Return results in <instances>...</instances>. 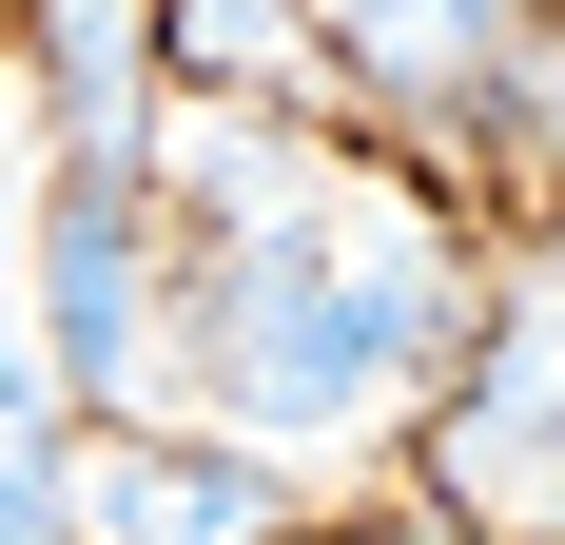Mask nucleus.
Returning a JSON list of instances; mask_svg holds the SVG:
<instances>
[{"label":"nucleus","instance_id":"7","mask_svg":"<svg viewBox=\"0 0 565 545\" xmlns=\"http://www.w3.org/2000/svg\"><path fill=\"white\" fill-rule=\"evenodd\" d=\"M137 58H157V0H40V117H58V157H137Z\"/></svg>","mask_w":565,"mask_h":545},{"label":"nucleus","instance_id":"4","mask_svg":"<svg viewBox=\"0 0 565 545\" xmlns=\"http://www.w3.org/2000/svg\"><path fill=\"white\" fill-rule=\"evenodd\" d=\"M409 488L468 545H565V292H508V331H468V371L429 389Z\"/></svg>","mask_w":565,"mask_h":545},{"label":"nucleus","instance_id":"5","mask_svg":"<svg viewBox=\"0 0 565 545\" xmlns=\"http://www.w3.org/2000/svg\"><path fill=\"white\" fill-rule=\"evenodd\" d=\"M58 526H78V545H292V488H274V448L78 429V468H58Z\"/></svg>","mask_w":565,"mask_h":545},{"label":"nucleus","instance_id":"9","mask_svg":"<svg viewBox=\"0 0 565 545\" xmlns=\"http://www.w3.org/2000/svg\"><path fill=\"white\" fill-rule=\"evenodd\" d=\"M351 545H468V526H429V506H409V526H351Z\"/></svg>","mask_w":565,"mask_h":545},{"label":"nucleus","instance_id":"2","mask_svg":"<svg viewBox=\"0 0 565 545\" xmlns=\"http://www.w3.org/2000/svg\"><path fill=\"white\" fill-rule=\"evenodd\" d=\"M312 58H332V98L409 117V137L565 157V20L546 0H312Z\"/></svg>","mask_w":565,"mask_h":545},{"label":"nucleus","instance_id":"3","mask_svg":"<svg viewBox=\"0 0 565 545\" xmlns=\"http://www.w3.org/2000/svg\"><path fill=\"white\" fill-rule=\"evenodd\" d=\"M20 292H40V351H58V389H78V429H157V389H175V254H157V175H137V157H58Z\"/></svg>","mask_w":565,"mask_h":545},{"label":"nucleus","instance_id":"6","mask_svg":"<svg viewBox=\"0 0 565 545\" xmlns=\"http://www.w3.org/2000/svg\"><path fill=\"white\" fill-rule=\"evenodd\" d=\"M58 468H78V389L40 351V292L0 272V545H78L58 526Z\"/></svg>","mask_w":565,"mask_h":545},{"label":"nucleus","instance_id":"8","mask_svg":"<svg viewBox=\"0 0 565 545\" xmlns=\"http://www.w3.org/2000/svg\"><path fill=\"white\" fill-rule=\"evenodd\" d=\"M157 58L195 98H234V117H292L332 78V58H312V0H157Z\"/></svg>","mask_w":565,"mask_h":545},{"label":"nucleus","instance_id":"1","mask_svg":"<svg viewBox=\"0 0 565 545\" xmlns=\"http://www.w3.org/2000/svg\"><path fill=\"white\" fill-rule=\"evenodd\" d=\"M449 331H468V272L391 175H312L254 234H175V371H195V409H234L274 448L468 371Z\"/></svg>","mask_w":565,"mask_h":545}]
</instances>
